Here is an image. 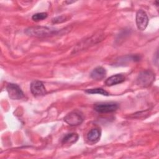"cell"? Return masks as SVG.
<instances>
[{
	"label": "cell",
	"mask_w": 159,
	"mask_h": 159,
	"mask_svg": "<svg viewBox=\"0 0 159 159\" xmlns=\"http://www.w3.org/2000/svg\"><path fill=\"white\" fill-rule=\"evenodd\" d=\"M75 1H65V3H68V4H71V3H73Z\"/></svg>",
	"instance_id": "9a60e30c"
},
{
	"label": "cell",
	"mask_w": 159,
	"mask_h": 159,
	"mask_svg": "<svg viewBox=\"0 0 159 159\" xmlns=\"http://www.w3.org/2000/svg\"><path fill=\"white\" fill-rule=\"evenodd\" d=\"M64 121L68 125L71 126H75L80 125L83 121V115L78 111H73L64 117Z\"/></svg>",
	"instance_id": "277c9868"
},
{
	"label": "cell",
	"mask_w": 159,
	"mask_h": 159,
	"mask_svg": "<svg viewBox=\"0 0 159 159\" xmlns=\"http://www.w3.org/2000/svg\"><path fill=\"white\" fill-rule=\"evenodd\" d=\"M155 79V75L151 71H143L140 73L137 78V83L142 87L150 86Z\"/></svg>",
	"instance_id": "7a4b0ae2"
},
{
	"label": "cell",
	"mask_w": 159,
	"mask_h": 159,
	"mask_svg": "<svg viewBox=\"0 0 159 159\" xmlns=\"http://www.w3.org/2000/svg\"><path fill=\"white\" fill-rule=\"evenodd\" d=\"M55 30L47 27H32L26 29L25 33L30 36L46 37L52 35Z\"/></svg>",
	"instance_id": "6da1fadb"
},
{
	"label": "cell",
	"mask_w": 159,
	"mask_h": 159,
	"mask_svg": "<svg viewBox=\"0 0 159 159\" xmlns=\"http://www.w3.org/2000/svg\"><path fill=\"white\" fill-rule=\"evenodd\" d=\"M65 19H66V17L65 16H61L53 19L52 22L53 23H60V22H64Z\"/></svg>",
	"instance_id": "5bb4252c"
},
{
	"label": "cell",
	"mask_w": 159,
	"mask_h": 159,
	"mask_svg": "<svg viewBox=\"0 0 159 159\" xmlns=\"http://www.w3.org/2000/svg\"><path fill=\"white\" fill-rule=\"evenodd\" d=\"M135 19L138 29L140 30H145L148 23V18L146 12L142 9L139 10L137 12Z\"/></svg>",
	"instance_id": "8992f818"
},
{
	"label": "cell",
	"mask_w": 159,
	"mask_h": 159,
	"mask_svg": "<svg viewBox=\"0 0 159 159\" xmlns=\"http://www.w3.org/2000/svg\"><path fill=\"white\" fill-rule=\"evenodd\" d=\"M79 138V135L76 133H70L66 134L62 140L63 144L71 145L75 143Z\"/></svg>",
	"instance_id": "8fae6325"
},
{
	"label": "cell",
	"mask_w": 159,
	"mask_h": 159,
	"mask_svg": "<svg viewBox=\"0 0 159 159\" xmlns=\"http://www.w3.org/2000/svg\"><path fill=\"white\" fill-rule=\"evenodd\" d=\"M106 70L102 66H98L91 71L90 76L95 80H101L106 76Z\"/></svg>",
	"instance_id": "9c48e42d"
},
{
	"label": "cell",
	"mask_w": 159,
	"mask_h": 159,
	"mask_svg": "<svg viewBox=\"0 0 159 159\" xmlns=\"http://www.w3.org/2000/svg\"><path fill=\"white\" fill-rule=\"evenodd\" d=\"M30 91L34 96H43L47 93L43 83L38 80L34 81L31 83Z\"/></svg>",
	"instance_id": "52a82bcc"
},
{
	"label": "cell",
	"mask_w": 159,
	"mask_h": 159,
	"mask_svg": "<svg viewBox=\"0 0 159 159\" xmlns=\"http://www.w3.org/2000/svg\"><path fill=\"white\" fill-rule=\"evenodd\" d=\"M101 130L98 128L92 129L89 130V132L87 134V139L88 140L92 142V143H96L98 142L101 137Z\"/></svg>",
	"instance_id": "30bf717a"
},
{
	"label": "cell",
	"mask_w": 159,
	"mask_h": 159,
	"mask_svg": "<svg viewBox=\"0 0 159 159\" xmlns=\"http://www.w3.org/2000/svg\"><path fill=\"white\" fill-rule=\"evenodd\" d=\"M7 91L9 97L12 99H20L24 96L23 91L16 84L9 83L7 86Z\"/></svg>",
	"instance_id": "5b68a950"
},
{
	"label": "cell",
	"mask_w": 159,
	"mask_h": 159,
	"mask_svg": "<svg viewBox=\"0 0 159 159\" xmlns=\"http://www.w3.org/2000/svg\"><path fill=\"white\" fill-rule=\"evenodd\" d=\"M86 93L89 94H99L104 96H108L109 93L102 88H94V89H88L85 91Z\"/></svg>",
	"instance_id": "7c38bea8"
},
{
	"label": "cell",
	"mask_w": 159,
	"mask_h": 159,
	"mask_svg": "<svg viewBox=\"0 0 159 159\" xmlns=\"http://www.w3.org/2000/svg\"><path fill=\"white\" fill-rule=\"evenodd\" d=\"M124 81H125V77L124 75L121 74H116L108 78L106 80L105 84L107 86H111L117 84L119 83H121Z\"/></svg>",
	"instance_id": "ba28073f"
},
{
	"label": "cell",
	"mask_w": 159,
	"mask_h": 159,
	"mask_svg": "<svg viewBox=\"0 0 159 159\" xmlns=\"http://www.w3.org/2000/svg\"><path fill=\"white\" fill-rule=\"evenodd\" d=\"M47 17V14L46 12H39V13L34 14L32 17V19L34 21H40L46 19Z\"/></svg>",
	"instance_id": "4fadbf2b"
},
{
	"label": "cell",
	"mask_w": 159,
	"mask_h": 159,
	"mask_svg": "<svg viewBox=\"0 0 159 159\" xmlns=\"http://www.w3.org/2000/svg\"><path fill=\"white\" fill-rule=\"evenodd\" d=\"M118 107L116 102H100L94 106V109L99 113H109L116 111Z\"/></svg>",
	"instance_id": "3957f363"
}]
</instances>
